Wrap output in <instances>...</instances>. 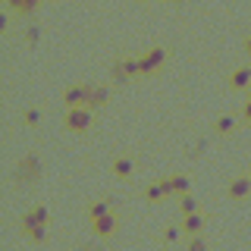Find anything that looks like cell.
Wrapping results in <instances>:
<instances>
[{"instance_id":"cell-1","label":"cell","mask_w":251,"mask_h":251,"mask_svg":"<svg viewBox=\"0 0 251 251\" xmlns=\"http://www.w3.org/2000/svg\"><path fill=\"white\" fill-rule=\"evenodd\" d=\"M91 120V107H66V113H63V126L69 132H88Z\"/></svg>"},{"instance_id":"cell-2","label":"cell","mask_w":251,"mask_h":251,"mask_svg":"<svg viewBox=\"0 0 251 251\" xmlns=\"http://www.w3.org/2000/svg\"><path fill=\"white\" fill-rule=\"evenodd\" d=\"M47 223H50V210H47V204H38V207L25 210V214L19 217V226H22V232H28L31 226H47Z\"/></svg>"},{"instance_id":"cell-3","label":"cell","mask_w":251,"mask_h":251,"mask_svg":"<svg viewBox=\"0 0 251 251\" xmlns=\"http://www.w3.org/2000/svg\"><path fill=\"white\" fill-rule=\"evenodd\" d=\"M16 176H19V182H38V179H41V160H38L35 154H25L19 160Z\"/></svg>"},{"instance_id":"cell-4","label":"cell","mask_w":251,"mask_h":251,"mask_svg":"<svg viewBox=\"0 0 251 251\" xmlns=\"http://www.w3.org/2000/svg\"><path fill=\"white\" fill-rule=\"evenodd\" d=\"M88 98H91V85H69L63 91V104L66 107H88Z\"/></svg>"},{"instance_id":"cell-5","label":"cell","mask_w":251,"mask_h":251,"mask_svg":"<svg viewBox=\"0 0 251 251\" xmlns=\"http://www.w3.org/2000/svg\"><path fill=\"white\" fill-rule=\"evenodd\" d=\"M91 229H94V235H98V239H110V235L120 229V217L110 210V214L98 217V220H91Z\"/></svg>"},{"instance_id":"cell-6","label":"cell","mask_w":251,"mask_h":251,"mask_svg":"<svg viewBox=\"0 0 251 251\" xmlns=\"http://www.w3.org/2000/svg\"><path fill=\"white\" fill-rule=\"evenodd\" d=\"M226 195H229L232 201H242V198H248L251 195V176H235L229 188H226Z\"/></svg>"},{"instance_id":"cell-7","label":"cell","mask_w":251,"mask_h":251,"mask_svg":"<svg viewBox=\"0 0 251 251\" xmlns=\"http://www.w3.org/2000/svg\"><path fill=\"white\" fill-rule=\"evenodd\" d=\"M163 60H167V50H163V47H154V50H148L145 57H141V73H154V69H160Z\"/></svg>"},{"instance_id":"cell-8","label":"cell","mask_w":251,"mask_h":251,"mask_svg":"<svg viewBox=\"0 0 251 251\" xmlns=\"http://www.w3.org/2000/svg\"><path fill=\"white\" fill-rule=\"evenodd\" d=\"M163 185H167L170 195H188V192H192V179H188V176H167Z\"/></svg>"},{"instance_id":"cell-9","label":"cell","mask_w":251,"mask_h":251,"mask_svg":"<svg viewBox=\"0 0 251 251\" xmlns=\"http://www.w3.org/2000/svg\"><path fill=\"white\" fill-rule=\"evenodd\" d=\"M110 170H113L116 179H129L132 173H135V160H132V157H116V160L110 163Z\"/></svg>"},{"instance_id":"cell-10","label":"cell","mask_w":251,"mask_h":251,"mask_svg":"<svg viewBox=\"0 0 251 251\" xmlns=\"http://www.w3.org/2000/svg\"><path fill=\"white\" fill-rule=\"evenodd\" d=\"M182 229H185V235H198L204 229V214H201V210H195V214H182Z\"/></svg>"},{"instance_id":"cell-11","label":"cell","mask_w":251,"mask_h":251,"mask_svg":"<svg viewBox=\"0 0 251 251\" xmlns=\"http://www.w3.org/2000/svg\"><path fill=\"white\" fill-rule=\"evenodd\" d=\"M167 185H163V179H160V182H151V185H148L145 188V201L148 204H157V201H163V198H167Z\"/></svg>"},{"instance_id":"cell-12","label":"cell","mask_w":251,"mask_h":251,"mask_svg":"<svg viewBox=\"0 0 251 251\" xmlns=\"http://www.w3.org/2000/svg\"><path fill=\"white\" fill-rule=\"evenodd\" d=\"M229 85H232V88H235V91H242V88H248V85H251V69H248V66H242V69H235V73H232V78H229Z\"/></svg>"},{"instance_id":"cell-13","label":"cell","mask_w":251,"mask_h":251,"mask_svg":"<svg viewBox=\"0 0 251 251\" xmlns=\"http://www.w3.org/2000/svg\"><path fill=\"white\" fill-rule=\"evenodd\" d=\"M107 100H110V91L104 88V85H98V88L91 85V98H88V107H91V110H94V107H104Z\"/></svg>"},{"instance_id":"cell-14","label":"cell","mask_w":251,"mask_h":251,"mask_svg":"<svg viewBox=\"0 0 251 251\" xmlns=\"http://www.w3.org/2000/svg\"><path fill=\"white\" fill-rule=\"evenodd\" d=\"M85 214H88V220H98V217L110 214V201H91L88 207H85Z\"/></svg>"},{"instance_id":"cell-15","label":"cell","mask_w":251,"mask_h":251,"mask_svg":"<svg viewBox=\"0 0 251 251\" xmlns=\"http://www.w3.org/2000/svg\"><path fill=\"white\" fill-rule=\"evenodd\" d=\"M214 129L220 132V135H232V132H235V120H232V116H220Z\"/></svg>"},{"instance_id":"cell-16","label":"cell","mask_w":251,"mask_h":251,"mask_svg":"<svg viewBox=\"0 0 251 251\" xmlns=\"http://www.w3.org/2000/svg\"><path fill=\"white\" fill-rule=\"evenodd\" d=\"M25 235H28L31 242H35V245H44V242H47V226H31Z\"/></svg>"},{"instance_id":"cell-17","label":"cell","mask_w":251,"mask_h":251,"mask_svg":"<svg viewBox=\"0 0 251 251\" xmlns=\"http://www.w3.org/2000/svg\"><path fill=\"white\" fill-rule=\"evenodd\" d=\"M185 251H207V242L201 239V232H198V235H188V242H185Z\"/></svg>"},{"instance_id":"cell-18","label":"cell","mask_w":251,"mask_h":251,"mask_svg":"<svg viewBox=\"0 0 251 251\" xmlns=\"http://www.w3.org/2000/svg\"><path fill=\"white\" fill-rule=\"evenodd\" d=\"M22 123L25 126H31V129H35L38 123H41V110H35V107H28L25 113H22Z\"/></svg>"},{"instance_id":"cell-19","label":"cell","mask_w":251,"mask_h":251,"mask_svg":"<svg viewBox=\"0 0 251 251\" xmlns=\"http://www.w3.org/2000/svg\"><path fill=\"white\" fill-rule=\"evenodd\" d=\"M182 232H185L182 226H167V229H163V242L173 245V242H179V235H182Z\"/></svg>"},{"instance_id":"cell-20","label":"cell","mask_w":251,"mask_h":251,"mask_svg":"<svg viewBox=\"0 0 251 251\" xmlns=\"http://www.w3.org/2000/svg\"><path fill=\"white\" fill-rule=\"evenodd\" d=\"M179 207H182V214H195V210H198V201H195L192 195H182V201H179Z\"/></svg>"},{"instance_id":"cell-21","label":"cell","mask_w":251,"mask_h":251,"mask_svg":"<svg viewBox=\"0 0 251 251\" xmlns=\"http://www.w3.org/2000/svg\"><path fill=\"white\" fill-rule=\"evenodd\" d=\"M242 116H245V123H251V98H248V104L242 107Z\"/></svg>"},{"instance_id":"cell-22","label":"cell","mask_w":251,"mask_h":251,"mask_svg":"<svg viewBox=\"0 0 251 251\" xmlns=\"http://www.w3.org/2000/svg\"><path fill=\"white\" fill-rule=\"evenodd\" d=\"M78 251H100V248H94V245H82Z\"/></svg>"},{"instance_id":"cell-23","label":"cell","mask_w":251,"mask_h":251,"mask_svg":"<svg viewBox=\"0 0 251 251\" xmlns=\"http://www.w3.org/2000/svg\"><path fill=\"white\" fill-rule=\"evenodd\" d=\"M245 47H248V53H251V38H248V41H245Z\"/></svg>"},{"instance_id":"cell-24","label":"cell","mask_w":251,"mask_h":251,"mask_svg":"<svg viewBox=\"0 0 251 251\" xmlns=\"http://www.w3.org/2000/svg\"><path fill=\"white\" fill-rule=\"evenodd\" d=\"M176 3H182V0H176Z\"/></svg>"},{"instance_id":"cell-25","label":"cell","mask_w":251,"mask_h":251,"mask_svg":"<svg viewBox=\"0 0 251 251\" xmlns=\"http://www.w3.org/2000/svg\"><path fill=\"white\" fill-rule=\"evenodd\" d=\"M248 176H251V173H248Z\"/></svg>"}]
</instances>
